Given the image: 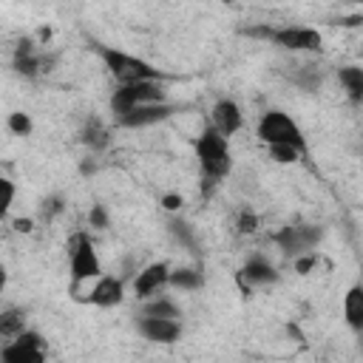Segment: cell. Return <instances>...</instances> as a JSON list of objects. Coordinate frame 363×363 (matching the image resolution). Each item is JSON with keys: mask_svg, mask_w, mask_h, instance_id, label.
I'll return each mask as SVG.
<instances>
[{"mask_svg": "<svg viewBox=\"0 0 363 363\" xmlns=\"http://www.w3.org/2000/svg\"><path fill=\"white\" fill-rule=\"evenodd\" d=\"M145 102H164V88L159 79L122 82L111 96V111H113V116H119V113L130 111L133 105H145Z\"/></svg>", "mask_w": 363, "mask_h": 363, "instance_id": "obj_4", "label": "cell"}, {"mask_svg": "<svg viewBox=\"0 0 363 363\" xmlns=\"http://www.w3.org/2000/svg\"><path fill=\"white\" fill-rule=\"evenodd\" d=\"M210 119H213V130H218L224 139L238 133L241 125H244V113H241L235 99H218L213 105V111H210Z\"/></svg>", "mask_w": 363, "mask_h": 363, "instance_id": "obj_14", "label": "cell"}, {"mask_svg": "<svg viewBox=\"0 0 363 363\" xmlns=\"http://www.w3.org/2000/svg\"><path fill=\"white\" fill-rule=\"evenodd\" d=\"M85 301H88V303H94V306H102V309L119 306V303L125 301V284H122V278L99 272V275L91 281Z\"/></svg>", "mask_w": 363, "mask_h": 363, "instance_id": "obj_9", "label": "cell"}, {"mask_svg": "<svg viewBox=\"0 0 363 363\" xmlns=\"http://www.w3.org/2000/svg\"><path fill=\"white\" fill-rule=\"evenodd\" d=\"M102 60L108 65V71L122 82H136V79H159V68H153L150 62L133 57V54H125V51H116V48H102Z\"/></svg>", "mask_w": 363, "mask_h": 363, "instance_id": "obj_5", "label": "cell"}, {"mask_svg": "<svg viewBox=\"0 0 363 363\" xmlns=\"http://www.w3.org/2000/svg\"><path fill=\"white\" fill-rule=\"evenodd\" d=\"M23 329H26V312H23V309L11 306V309H3V312H0V337L11 340V337H17Z\"/></svg>", "mask_w": 363, "mask_h": 363, "instance_id": "obj_17", "label": "cell"}, {"mask_svg": "<svg viewBox=\"0 0 363 363\" xmlns=\"http://www.w3.org/2000/svg\"><path fill=\"white\" fill-rule=\"evenodd\" d=\"M269 43L281 45L284 51L309 54V51H320L323 37H320L318 28H306V26H284V28H269Z\"/></svg>", "mask_w": 363, "mask_h": 363, "instance_id": "obj_6", "label": "cell"}, {"mask_svg": "<svg viewBox=\"0 0 363 363\" xmlns=\"http://www.w3.org/2000/svg\"><path fill=\"white\" fill-rule=\"evenodd\" d=\"M136 329L150 343H173L182 335V323L176 318H156V315H142Z\"/></svg>", "mask_w": 363, "mask_h": 363, "instance_id": "obj_12", "label": "cell"}, {"mask_svg": "<svg viewBox=\"0 0 363 363\" xmlns=\"http://www.w3.org/2000/svg\"><path fill=\"white\" fill-rule=\"evenodd\" d=\"M142 315H156V318H179V306H176L173 301H167V298L153 295V298H147V303H145Z\"/></svg>", "mask_w": 363, "mask_h": 363, "instance_id": "obj_21", "label": "cell"}, {"mask_svg": "<svg viewBox=\"0 0 363 363\" xmlns=\"http://www.w3.org/2000/svg\"><path fill=\"white\" fill-rule=\"evenodd\" d=\"M258 139L264 145H292V147H301L306 153V139H303L301 128L284 111H267L258 119Z\"/></svg>", "mask_w": 363, "mask_h": 363, "instance_id": "obj_3", "label": "cell"}, {"mask_svg": "<svg viewBox=\"0 0 363 363\" xmlns=\"http://www.w3.org/2000/svg\"><path fill=\"white\" fill-rule=\"evenodd\" d=\"M14 230L17 233H31L34 230V221L31 218H14Z\"/></svg>", "mask_w": 363, "mask_h": 363, "instance_id": "obj_31", "label": "cell"}, {"mask_svg": "<svg viewBox=\"0 0 363 363\" xmlns=\"http://www.w3.org/2000/svg\"><path fill=\"white\" fill-rule=\"evenodd\" d=\"M51 62H54V60H51V57H43V54L34 48L31 40H20L17 48H14V60H11V65H14V71H17L20 77H40L43 71H48Z\"/></svg>", "mask_w": 363, "mask_h": 363, "instance_id": "obj_13", "label": "cell"}, {"mask_svg": "<svg viewBox=\"0 0 363 363\" xmlns=\"http://www.w3.org/2000/svg\"><path fill=\"white\" fill-rule=\"evenodd\" d=\"M43 357H45L43 337L31 329H23L17 337H11L0 349V360H6V363H40Z\"/></svg>", "mask_w": 363, "mask_h": 363, "instance_id": "obj_7", "label": "cell"}, {"mask_svg": "<svg viewBox=\"0 0 363 363\" xmlns=\"http://www.w3.org/2000/svg\"><path fill=\"white\" fill-rule=\"evenodd\" d=\"M88 224H91L94 230H105V227H108V213H105L102 204H94V207H91V213H88Z\"/></svg>", "mask_w": 363, "mask_h": 363, "instance_id": "obj_28", "label": "cell"}, {"mask_svg": "<svg viewBox=\"0 0 363 363\" xmlns=\"http://www.w3.org/2000/svg\"><path fill=\"white\" fill-rule=\"evenodd\" d=\"M272 241L281 247V252L286 258H295L301 252H309L320 241V230L318 227H309V224H289V227L278 230L272 235Z\"/></svg>", "mask_w": 363, "mask_h": 363, "instance_id": "obj_8", "label": "cell"}, {"mask_svg": "<svg viewBox=\"0 0 363 363\" xmlns=\"http://www.w3.org/2000/svg\"><path fill=\"white\" fill-rule=\"evenodd\" d=\"M159 204H162L167 213H179V210H182V204H184V199H182L179 193H164V196L159 199Z\"/></svg>", "mask_w": 363, "mask_h": 363, "instance_id": "obj_30", "label": "cell"}, {"mask_svg": "<svg viewBox=\"0 0 363 363\" xmlns=\"http://www.w3.org/2000/svg\"><path fill=\"white\" fill-rule=\"evenodd\" d=\"M196 159H199L201 176L216 179V182H221V179L230 176V170H233L230 145H227V139H224L218 130H213V128H204V130L196 136Z\"/></svg>", "mask_w": 363, "mask_h": 363, "instance_id": "obj_1", "label": "cell"}, {"mask_svg": "<svg viewBox=\"0 0 363 363\" xmlns=\"http://www.w3.org/2000/svg\"><path fill=\"white\" fill-rule=\"evenodd\" d=\"M68 269H71V286L74 284L94 281L102 272L96 247H94V241H91L88 233H74L68 238Z\"/></svg>", "mask_w": 363, "mask_h": 363, "instance_id": "obj_2", "label": "cell"}, {"mask_svg": "<svg viewBox=\"0 0 363 363\" xmlns=\"http://www.w3.org/2000/svg\"><path fill=\"white\" fill-rule=\"evenodd\" d=\"M292 261H295V272H298V275H309V269L318 264V255L309 250V252H301V255H295Z\"/></svg>", "mask_w": 363, "mask_h": 363, "instance_id": "obj_27", "label": "cell"}, {"mask_svg": "<svg viewBox=\"0 0 363 363\" xmlns=\"http://www.w3.org/2000/svg\"><path fill=\"white\" fill-rule=\"evenodd\" d=\"M170 230H173V235H176L187 250L196 247V241H193V235H190V224H184V221H170Z\"/></svg>", "mask_w": 363, "mask_h": 363, "instance_id": "obj_26", "label": "cell"}, {"mask_svg": "<svg viewBox=\"0 0 363 363\" xmlns=\"http://www.w3.org/2000/svg\"><path fill=\"white\" fill-rule=\"evenodd\" d=\"M62 199L60 196H48L45 201H43V218H54L57 213H62Z\"/></svg>", "mask_w": 363, "mask_h": 363, "instance_id": "obj_29", "label": "cell"}, {"mask_svg": "<svg viewBox=\"0 0 363 363\" xmlns=\"http://www.w3.org/2000/svg\"><path fill=\"white\" fill-rule=\"evenodd\" d=\"M82 142H85L91 150H99V147H105V145H108V128H105L102 122L91 119V122L85 125V130H82Z\"/></svg>", "mask_w": 363, "mask_h": 363, "instance_id": "obj_20", "label": "cell"}, {"mask_svg": "<svg viewBox=\"0 0 363 363\" xmlns=\"http://www.w3.org/2000/svg\"><path fill=\"white\" fill-rule=\"evenodd\" d=\"M167 284L176 286V289H199L204 284V275L199 269H190V267H179V269H170L167 275Z\"/></svg>", "mask_w": 363, "mask_h": 363, "instance_id": "obj_18", "label": "cell"}, {"mask_svg": "<svg viewBox=\"0 0 363 363\" xmlns=\"http://www.w3.org/2000/svg\"><path fill=\"white\" fill-rule=\"evenodd\" d=\"M235 230H238V235H252L258 230V216L252 210H241V216L235 221Z\"/></svg>", "mask_w": 363, "mask_h": 363, "instance_id": "obj_25", "label": "cell"}, {"mask_svg": "<svg viewBox=\"0 0 363 363\" xmlns=\"http://www.w3.org/2000/svg\"><path fill=\"white\" fill-rule=\"evenodd\" d=\"M354 3H357V0H354Z\"/></svg>", "mask_w": 363, "mask_h": 363, "instance_id": "obj_33", "label": "cell"}, {"mask_svg": "<svg viewBox=\"0 0 363 363\" xmlns=\"http://www.w3.org/2000/svg\"><path fill=\"white\" fill-rule=\"evenodd\" d=\"M267 153L278 164H295L303 156V150L301 147H292V145H267Z\"/></svg>", "mask_w": 363, "mask_h": 363, "instance_id": "obj_22", "label": "cell"}, {"mask_svg": "<svg viewBox=\"0 0 363 363\" xmlns=\"http://www.w3.org/2000/svg\"><path fill=\"white\" fill-rule=\"evenodd\" d=\"M238 281H241V286L244 289H252V286H264V284H275L278 281V272H275V267L267 261V258H261V255H252L244 267H241V272H238Z\"/></svg>", "mask_w": 363, "mask_h": 363, "instance_id": "obj_15", "label": "cell"}, {"mask_svg": "<svg viewBox=\"0 0 363 363\" xmlns=\"http://www.w3.org/2000/svg\"><path fill=\"white\" fill-rule=\"evenodd\" d=\"M6 284H9V272H6V267H0V295H3Z\"/></svg>", "mask_w": 363, "mask_h": 363, "instance_id": "obj_32", "label": "cell"}, {"mask_svg": "<svg viewBox=\"0 0 363 363\" xmlns=\"http://www.w3.org/2000/svg\"><path fill=\"white\" fill-rule=\"evenodd\" d=\"M14 182L11 179H6V176H0V218H6L9 216V210H11V204H14Z\"/></svg>", "mask_w": 363, "mask_h": 363, "instance_id": "obj_24", "label": "cell"}, {"mask_svg": "<svg viewBox=\"0 0 363 363\" xmlns=\"http://www.w3.org/2000/svg\"><path fill=\"white\" fill-rule=\"evenodd\" d=\"M340 82H343V88H346V94H349L352 102H360L363 99V68H357V65L340 68Z\"/></svg>", "mask_w": 363, "mask_h": 363, "instance_id": "obj_19", "label": "cell"}, {"mask_svg": "<svg viewBox=\"0 0 363 363\" xmlns=\"http://www.w3.org/2000/svg\"><path fill=\"white\" fill-rule=\"evenodd\" d=\"M343 318H346V323L354 332L363 329V289L360 286H352L346 292V298H343Z\"/></svg>", "mask_w": 363, "mask_h": 363, "instance_id": "obj_16", "label": "cell"}, {"mask_svg": "<svg viewBox=\"0 0 363 363\" xmlns=\"http://www.w3.org/2000/svg\"><path fill=\"white\" fill-rule=\"evenodd\" d=\"M9 130H11L14 136H28V133L34 130V122H31L28 113L14 111V113H9Z\"/></svg>", "mask_w": 363, "mask_h": 363, "instance_id": "obj_23", "label": "cell"}, {"mask_svg": "<svg viewBox=\"0 0 363 363\" xmlns=\"http://www.w3.org/2000/svg\"><path fill=\"white\" fill-rule=\"evenodd\" d=\"M167 275H170V267H167L164 261H156V264H147L145 269H139L136 278H133V292H136V298L147 301V298L159 295V292L167 286Z\"/></svg>", "mask_w": 363, "mask_h": 363, "instance_id": "obj_11", "label": "cell"}, {"mask_svg": "<svg viewBox=\"0 0 363 363\" xmlns=\"http://www.w3.org/2000/svg\"><path fill=\"white\" fill-rule=\"evenodd\" d=\"M173 113V108L167 102H145V105H133L130 111L116 116L119 128H147L156 122H164Z\"/></svg>", "mask_w": 363, "mask_h": 363, "instance_id": "obj_10", "label": "cell"}]
</instances>
